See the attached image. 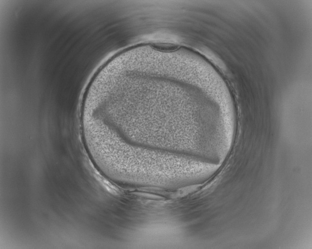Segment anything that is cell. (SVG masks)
<instances>
[{"label": "cell", "instance_id": "obj_1", "mask_svg": "<svg viewBox=\"0 0 312 249\" xmlns=\"http://www.w3.org/2000/svg\"><path fill=\"white\" fill-rule=\"evenodd\" d=\"M86 151L96 167L109 179L122 184L162 189L182 188L187 178L181 155L104 138L91 142Z\"/></svg>", "mask_w": 312, "mask_h": 249}]
</instances>
